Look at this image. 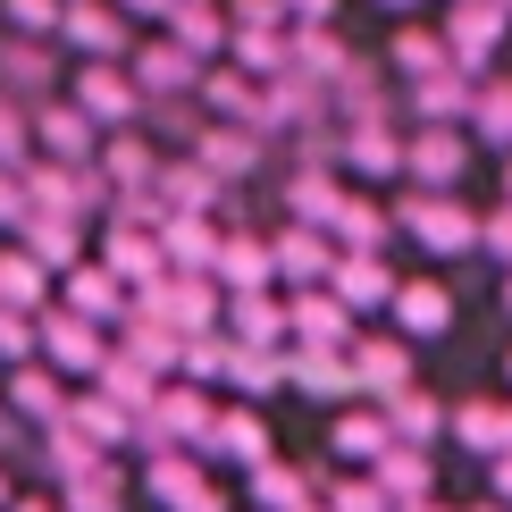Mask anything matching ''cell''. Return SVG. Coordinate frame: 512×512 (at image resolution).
Listing matches in <instances>:
<instances>
[{
	"label": "cell",
	"instance_id": "8992f818",
	"mask_svg": "<svg viewBox=\"0 0 512 512\" xmlns=\"http://www.w3.org/2000/svg\"><path fill=\"white\" fill-rule=\"evenodd\" d=\"M412 168H420L429 185H445V177H454V135H420V143H412Z\"/></svg>",
	"mask_w": 512,
	"mask_h": 512
},
{
	"label": "cell",
	"instance_id": "7c38bea8",
	"mask_svg": "<svg viewBox=\"0 0 512 512\" xmlns=\"http://www.w3.org/2000/svg\"><path fill=\"white\" fill-rule=\"evenodd\" d=\"M395 420H403V437H437V403H429V395H412Z\"/></svg>",
	"mask_w": 512,
	"mask_h": 512
},
{
	"label": "cell",
	"instance_id": "d6986e66",
	"mask_svg": "<svg viewBox=\"0 0 512 512\" xmlns=\"http://www.w3.org/2000/svg\"><path fill=\"white\" fill-rule=\"evenodd\" d=\"M479 118H487V135H512V93H496V101H487Z\"/></svg>",
	"mask_w": 512,
	"mask_h": 512
},
{
	"label": "cell",
	"instance_id": "30bf717a",
	"mask_svg": "<svg viewBox=\"0 0 512 512\" xmlns=\"http://www.w3.org/2000/svg\"><path fill=\"white\" fill-rule=\"evenodd\" d=\"M68 34H76V42H93V51H110V42H118V34H110V17H101V9H76V17H68Z\"/></svg>",
	"mask_w": 512,
	"mask_h": 512
},
{
	"label": "cell",
	"instance_id": "ffe728a7",
	"mask_svg": "<svg viewBox=\"0 0 512 512\" xmlns=\"http://www.w3.org/2000/svg\"><path fill=\"white\" fill-rule=\"evenodd\" d=\"M76 512H118V504H110V487H76Z\"/></svg>",
	"mask_w": 512,
	"mask_h": 512
},
{
	"label": "cell",
	"instance_id": "6da1fadb",
	"mask_svg": "<svg viewBox=\"0 0 512 512\" xmlns=\"http://www.w3.org/2000/svg\"><path fill=\"white\" fill-rule=\"evenodd\" d=\"M412 236L429 244V252H462V244H471V219L445 210V202H429V210H412Z\"/></svg>",
	"mask_w": 512,
	"mask_h": 512
},
{
	"label": "cell",
	"instance_id": "2e32d148",
	"mask_svg": "<svg viewBox=\"0 0 512 512\" xmlns=\"http://www.w3.org/2000/svg\"><path fill=\"white\" fill-rule=\"evenodd\" d=\"M68 294H76V311H84V303H93V311H110V277H101V269H93V277H76Z\"/></svg>",
	"mask_w": 512,
	"mask_h": 512
},
{
	"label": "cell",
	"instance_id": "9a60e30c",
	"mask_svg": "<svg viewBox=\"0 0 512 512\" xmlns=\"http://www.w3.org/2000/svg\"><path fill=\"white\" fill-rule=\"evenodd\" d=\"M261 496H269V504H286V512H294V504H303V479H294V471H286V479H277V471H261Z\"/></svg>",
	"mask_w": 512,
	"mask_h": 512
},
{
	"label": "cell",
	"instance_id": "e0dca14e",
	"mask_svg": "<svg viewBox=\"0 0 512 512\" xmlns=\"http://www.w3.org/2000/svg\"><path fill=\"white\" fill-rule=\"evenodd\" d=\"M227 445H236V454H261V420L236 412V420H227Z\"/></svg>",
	"mask_w": 512,
	"mask_h": 512
},
{
	"label": "cell",
	"instance_id": "52a82bcc",
	"mask_svg": "<svg viewBox=\"0 0 512 512\" xmlns=\"http://www.w3.org/2000/svg\"><path fill=\"white\" fill-rule=\"evenodd\" d=\"M378 429H387V420H370V412L336 420V454H387V437H378Z\"/></svg>",
	"mask_w": 512,
	"mask_h": 512
},
{
	"label": "cell",
	"instance_id": "7a4b0ae2",
	"mask_svg": "<svg viewBox=\"0 0 512 512\" xmlns=\"http://www.w3.org/2000/svg\"><path fill=\"white\" fill-rule=\"evenodd\" d=\"M403 328H420V336H437L445 319H454V303H445V286H429V277H420V286H403Z\"/></svg>",
	"mask_w": 512,
	"mask_h": 512
},
{
	"label": "cell",
	"instance_id": "3957f363",
	"mask_svg": "<svg viewBox=\"0 0 512 512\" xmlns=\"http://www.w3.org/2000/svg\"><path fill=\"white\" fill-rule=\"evenodd\" d=\"M76 101H84L93 118H126V110H135V93H126L110 68H93V76H84V84H76Z\"/></svg>",
	"mask_w": 512,
	"mask_h": 512
},
{
	"label": "cell",
	"instance_id": "277c9868",
	"mask_svg": "<svg viewBox=\"0 0 512 512\" xmlns=\"http://www.w3.org/2000/svg\"><path fill=\"white\" fill-rule=\"evenodd\" d=\"M454 26H462V51H496V42H504V9H496V0H487V9L471 0V9H462Z\"/></svg>",
	"mask_w": 512,
	"mask_h": 512
},
{
	"label": "cell",
	"instance_id": "44dd1931",
	"mask_svg": "<svg viewBox=\"0 0 512 512\" xmlns=\"http://www.w3.org/2000/svg\"><path fill=\"white\" fill-rule=\"evenodd\" d=\"M17 143H26V126H17L9 110H0V152H17Z\"/></svg>",
	"mask_w": 512,
	"mask_h": 512
},
{
	"label": "cell",
	"instance_id": "ba28073f",
	"mask_svg": "<svg viewBox=\"0 0 512 512\" xmlns=\"http://www.w3.org/2000/svg\"><path fill=\"white\" fill-rule=\"evenodd\" d=\"M51 353L68 361V370H93V361H101V345H93L84 328H51Z\"/></svg>",
	"mask_w": 512,
	"mask_h": 512
},
{
	"label": "cell",
	"instance_id": "5b68a950",
	"mask_svg": "<svg viewBox=\"0 0 512 512\" xmlns=\"http://www.w3.org/2000/svg\"><path fill=\"white\" fill-rule=\"evenodd\" d=\"M454 429H462V445H479V454H487V445H504V437H512V420H504V412H487V403H471Z\"/></svg>",
	"mask_w": 512,
	"mask_h": 512
},
{
	"label": "cell",
	"instance_id": "8fae6325",
	"mask_svg": "<svg viewBox=\"0 0 512 512\" xmlns=\"http://www.w3.org/2000/svg\"><path fill=\"white\" fill-rule=\"evenodd\" d=\"M0 303H34V269L26 261H0Z\"/></svg>",
	"mask_w": 512,
	"mask_h": 512
},
{
	"label": "cell",
	"instance_id": "4fadbf2b",
	"mask_svg": "<svg viewBox=\"0 0 512 512\" xmlns=\"http://www.w3.org/2000/svg\"><path fill=\"white\" fill-rule=\"evenodd\" d=\"M378 286H387V277H378L370 261H361V269H345V303H361V311H370V303H378Z\"/></svg>",
	"mask_w": 512,
	"mask_h": 512
},
{
	"label": "cell",
	"instance_id": "5bb4252c",
	"mask_svg": "<svg viewBox=\"0 0 512 512\" xmlns=\"http://www.w3.org/2000/svg\"><path fill=\"white\" fill-rule=\"evenodd\" d=\"M336 227H345L353 244H378V236H387V227H378V210H336Z\"/></svg>",
	"mask_w": 512,
	"mask_h": 512
},
{
	"label": "cell",
	"instance_id": "7402d4cb",
	"mask_svg": "<svg viewBox=\"0 0 512 512\" xmlns=\"http://www.w3.org/2000/svg\"><path fill=\"white\" fill-rule=\"evenodd\" d=\"M496 252H512V219H496Z\"/></svg>",
	"mask_w": 512,
	"mask_h": 512
},
{
	"label": "cell",
	"instance_id": "9c48e42d",
	"mask_svg": "<svg viewBox=\"0 0 512 512\" xmlns=\"http://www.w3.org/2000/svg\"><path fill=\"white\" fill-rule=\"evenodd\" d=\"M361 378H370V387H395V378H403V353H395V345H370V353H361Z\"/></svg>",
	"mask_w": 512,
	"mask_h": 512
},
{
	"label": "cell",
	"instance_id": "ac0fdd59",
	"mask_svg": "<svg viewBox=\"0 0 512 512\" xmlns=\"http://www.w3.org/2000/svg\"><path fill=\"white\" fill-rule=\"evenodd\" d=\"M395 59H403V68H429V59H437V42H429V34H403V51H395Z\"/></svg>",
	"mask_w": 512,
	"mask_h": 512
},
{
	"label": "cell",
	"instance_id": "603a6c76",
	"mask_svg": "<svg viewBox=\"0 0 512 512\" xmlns=\"http://www.w3.org/2000/svg\"><path fill=\"white\" fill-rule=\"evenodd\" d=\"M135 9H152V17H160V9H168V0H135Z\"/></svg>",
	"mask_w": 512,
	"mask_h": 512
}]
</instances>
